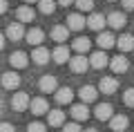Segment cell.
Returning a JSON list of instances; mask_svg holds the SVG:
<instances>
[{"label": "cell", "mask_w": 134, "mask_h": 132, "mask_svg": "<svg viewBox=\"0 0 134 132\" xmlns=\"http://www.w3.org/2000/svg\"><path fill=\"white\" fill-rule=\"evenodd\" d=\"M0 132H16V128L11 125V123H7V121H5V123H2V128H0Z\"/></svg>", "instance_id": "d6a6232c"}, {"label": "cell", "mask_w": 134, "mask_h": 132, "mask_svg": "<svg viewBox=\"0 0 134 132\" xmlns=\"http://www.w3.org/2000/svg\"><path fill=\"white\" fill-rule=\"evenodd\" d=\"M27 63H29V56L25 52H14L9 56V65L11 67H16V70H23V67H27Z\"/></svg>", "instance_id": "52a82bcc"}, {"label": "cell", "mask_w": 134, "mask_h": 132, "mask_svg": "<svg viewBox=\"0 0 134 132\" xmlns=\"http://www.w3.org/2000/svg\"><path fill=\"white\" fill-rule=\"evenodd\" d=\"M127 125H130V119L125 117V114H114V117L110 119V128L114 132H123V130H127Z\"/></svg>", "instance_id": "5b68a950"}, {"label": "cell", "mask_w": 134, "mask_h": 132, "mask_svg": "<svg viewBox=\"0 0 134 132\" xmlns=\"http://www.w3.org/2000/svg\"><path fill=\"white\" fill-rule=\"evenodd\" d=\"M94 114H96V119H100V121H107V119L114 117V110H112L110 103H98L96 110H94Z\"/></svg>", "instance_id": "5bb4252c"}, {"label": "cell", "mask_w": 134, "mask_h": 132, "mask_svg": "<svg viewBox=\"0 0 134 132\" xmlns=\"http://www.w3.org/2000/svg\"><path fill=\"white\" fill-rule=\"evenodd\" d=\"M72 2H76V0H58V5H63V7H69Z\"/></svg>", "instance_id": "e575fe53"}, {"label": "cell", "mask_w": 134, "mask_h": 132, "mask_svg": "<svg viewBox=\"0 0 134 132\" xmlns=\"http://www.w3.org/2000/svg\"><path fill=\"white\" fill-rule=\"evenodd\" d=\"M52 58H54L56 63H67V61H72V58H69V49L63 47V45H58V47L52 52Z\"/></svg>", "instance_id": "cb8c5ba5"}, {"label": "cell", "mask_w": 134, "mask_h": 132, "mask_svg": "<svg viewBox=\"0 0 134 132\" xmlns=\"http://www.w3.org/2000/svg\"><path fill=\"white\" fill-rule=\"evenodd\" d=\"M16 18H18V23H31L34 18H36V11L31 9V7H18L16 9Z\"/></svg>", "instance_id": "8fae6325"}, {"label": "cell", "mask_w": 134, "mask_h": 132, "mask_svg": "<svg viewBox=\"0 0 134 132\" xmlns=\"http://www.w3.org/2000/svg\"><path fill=\"white\" fill-rule=\"evenodd\" d=\"M96 43H98L100 49H110V47H114V45H116V38L112 36L110 31H100L98 38H96Z\"/></svg>", "instance_id": "e0dca14e"}, {"label": "cell", "mask_w": 134, "mask_h": 132, "mask_svg": "<svg viewBox=\"0 0 134 132\" xmlns=\"http://www.w3.org/2000/svg\"><path fill=\"white\" fill-rule=\"evenodd\" d=\"M69 31H72V29L67 27V25H56V27L52 29V38H54L56 43H63V40H67Z\"/></svg>", "instance_id": "ffe728a7"}, {"label": "cell", "mask_w": 134, "mask_h": 132, "mask_svg": "<svg viewBox=\"0 0 134 132\" xmlns=\"http://www.w3.org/2000/svg\"><path fill=\"white\" fill-rule=\"evenodd\" d=\"M85 25L87 23H85V18H83L81 14H69V16H67V27L72 29V31H81Z\"/></svg>", "instance_id": "7c38bea8"}, {"label": "cell", "mask_w": 134, "mask_h": 132, "mask_svg": "<svg viewBox=\"0 0 134 132\" xmlns=\"http://www.w3.org/2000/svg\"><path fill=\"white\" fill-rule=\"evenodd\" d=\"M18 85H20V76L16 72H5L2 74V87L5 90H16Z\"/></svg>", "instance_id": "9c48e42d"}, {"label": "cell", "mask_w": 134, "mask_h": 132, "mask_svg": "<svg viewBox=\"0 0 134 132\" xmlns=\"http://www.w3.org/2000/svg\"><path fill=\"white\" fill-rule=\"evenodd\" d=\"M49 125L52 128H60L63 125V121H65V114L60 112V110H49Z\"/></svg>", "instance_id": "4316f807"}, {"label": "cell", "mask_w": 134, "mask_h": 132, "mask_svg": "<svg viewBox=\"0 0 134 132\" xmlns=\"http://www.w3.org/2000/svg\"><path fill=\"white\" fill-rule=\"evenodd\" d=\"M110 61H112V58L105 56V49H103V52H94V54H92V58H90V63H92L94 70H103L105 65H110Z\"/></svg>", "instance_id": "ba28073f"}, {"label": "cell", "mask_w": 134, "mask_h": 132, "mask_svg": "<svg viewBox=\"0 0 134 132\" xmlns=\"http://www.w3.org/2000/svg\"><path fill=\"white\" fill-rule=\"evenodd\" d=\"M90 65H92V63L87 61V58L83 56V54H78L76 58H72V61H69V67H72V72H74V74H83V72H85Z\"/></svg>", "instance_id": "277c9868"}, {"label": "cell", "mask_w": 134, "mask_h": 132, "mask_svg": "<svg viewBox=\"0 0 134 132\" xmlns=\"http://www.w3.org/2000/svg\"><path fill=\"white\" fill-rule=\"evenodd\" d=\"M123 103L130 105V108H134V87L125 90V94H123Z\"/></svg>", "instance_id": "4dcf8cb0"}, {"label": "cell", "mask_w": 134, "mask_h": 132, "mask_svg": "<svg viewBox=\"0 0 134 132\" xmlns=\"http://www.w3.org/2000/svg\"><path fill=\"white\" fill-rule=\"evenodd\" d=\"M27 132H47V128H45V123H40V121H31L27 125Z\"/></svg>", "instance_id": "f1b7e54d"}, {"label": "cell", "mask_w": 134, "mask_h": 132, "mask_svg": "<svg viewBox=\"0 0 134 132\" xmlns=\"http://www.w3.org/2000/svg\"><path fill=\"white\" fill-rule=\"evenodd\" d=\"M25 38H27L29 45H36V47H38L40 43L45 40V31H43V29H38V27H34V29H29V31H27V36H25Z\"/></svg>", "instance_id": "ac0fdd59"}, {"label": "cell", "mask_w": 134, "mask_h": 132, "mask_svg": "<svg viewBox=\"0 0 134 132\" xmlns=\"http://www.w3.org/2000/svg\"><path fill=\"white\" fill-rule=\"evenodd\" d=\"M110 67H112V72H114V74H125V72H127V67H130V61L125 56H114L110 61Z\"/></svg>", "instance_id": "3957f363"}, {"label": "cell", "mask_w": 134, "mask_h": 132, "mask_svg": "<svg viewBox=\"0 0 134 132\" xmlns=\"http://www.w3.org/2000/svg\"><path fill=\"white\" fill-rule=\"evenodd\" d=\"M85 132H96V130H94V128H90V130H85Z\"/></svg>", "instance_id": "74e56055"}, {"label": "cell", "mask_w": 134, "mask_h": 132, "mask_svg": "<svg viewBox=\"0 0 134 132\" xmlns=\"http://www.w3.org/2000/svg\"><path fill=\"white\" fill-rule=\"evenodd\" d=\"M25 2H27V5H31V2H40V0H25Z\"/></svg>", "instance_id": "8d00e7d4"}, {"label": "cell", "mask_w": 134, "mask_h": 132, "mask_svg": "<svg viewBox=\"0 0 134 132\" xmlns=\"http://www.w3.org/2000/svg\"><path fill=\"white\" fill-rule=\"evenodd\" d=\"M29 105H31V101H29V96L25 94V92H16V94L11 96V108H14L16 112H25Z\"/></svg>", "instance_id": "6da1fadb"}, {"label": "cell", "mask_w": 134, "mask_h": 132, "mask_svg": "<svg viewBox=\"0 0 134 132\" xmlns=\"http://www.w3.org/2000/svg\"><path fill=\"white\" fill-rule=\"evenodd\" d=\"M72 99H74V92L69 90V87H60V90L56 92V103H60V105L72 103Z\"/></svg>", "instance_id": "d4e9b609"}, {"label": "cell", "mask_w": 134, "mask_h": 132, "mask_svg": "<svg viewBox=\"0 0 134 132\" xmlns=\"http://www.w3.org/2000/svg\"><path fill=\"white\" fill-rule=\"evenodd\" d=\"M116 45H119L121 52H132V49H134V36H130V34H123V36L116 40Z\"/></svg>", "instance_id": "603a6c76"}, {"label": "cell", "mask_w": 134, "mask_h": 132, "mask_svg": "<svg viewBox=\"0 0 134 132\" xmlns=\"http://www.w3.org/2000/svg\"><path fill=\"white\" fill-rule=\"evenodd\" d=\"M107 25V18L103 14H92L90 18H87V27L94 29V31H103V27Z\"/></svg>", "instance_id": "8992f818"}, {"label": "cell", "mask_w": 134, "mask_h": 132, "mask_svg": "<svg viewBox=\"0 0 134 132\" xmlns=\"http://www.w3.org/2000/svg\"><path fill=\"white\" fill-rule=\"evenodd\" d=\"M110 2H114V0H110Z\"/></svg>", "instance_id": "f35d334b"}, {"label": "cell", "mask_w": 134, "mask_h": 132, "mask_svg": "<svg viewBox=\"0 0 134 132\" xmlns=\"http://www.w3.org/2000/svg\"><path fill=\"white\" fill-rule=\"evenodd\" d=\"M29 108H31V112L36 114V117H40V114H47V112H49V103L43 99V96L31 99V105H29Z\"/></svg>", "instance_id": "30bf717a"}, {"label": "cell", "mask_w": 134, "mask_h": 132, "mask_svg": "<svg viewBox=\"0 0 134 132\" xmlns=\"http://www.w3.org/2000/svg\"><path fill=\"white\" fill-rule=\"evenodd\" d=\"M76 7L81 11H92L94 9V0H76Z\"/></svg>", "instance_id": "f546056e"}, {"label": "cell", "mask_w": 134, "mask_h": 132, "mask_svg": "<svg viewBox=\"0 0 134 132\" xmlns=\"http://www.w3.org/2000/svg\"><path fill=\"white\" fill-rule=\"evenodd\" d=\"M125 23H127V18H125V14H121V11H112V14L107 16V25L114 27V29H121Z\"/></svg>", "instance_id": "d6986e66"}, {"label": "cell", "mask_w": 134, "mask_h": 132, "mask_svg": "<svg viewBox=\"0 0 134 132\" xmlns=\"http://www.w3.org/2000/svg\"><path fill=\"white\" fill-rule=\"evenodd\" d=\"M98 87H100L103 94H114L116 87H119V83H116V78H112V76H105V78H100Z\"/></svg>", "instance_id": "2e32d148"}, {"label": "cell", "mask_w": 134, "mask_h": 132, "mask_svg": "<svg viewBox=\"0 0 134 132\" xmlns=\"http://www.w3.org/2000/svg\"><path fill=\"white\" fill-rule=\"evenodd\" d=\"M38 7H40V11H43V14H54V9H56V2H54V0H40Z\"/></svg>", "instance_id": "83f0119b"}, {"label": "cell", "mask_w": 134, "mask_h": 132, "mask_svg": "<svg viewBox=\"0 0 134 132\" xmlns=\"http://www.w3.org/2000/svg\"><path fill=\"white\" fill-rule=\"evenodd\" d=\"M72 117L76 119V121H85V119L90 117L87 103H76V105H72Z\"/></svg>", "instance_id": "7402d4cb"}, {"label": "cell", "mask_w": 134, "mask_h": 132, "mask_svg": "<svg viewBox=\"0 0 134 132\" xmlns=\"http://www.w3.org/2000/svg\"><path fill=\"white\" fill-rule=\"evenodd\" d=\"M63 132H81V125L78 123H67V125H63Z\"/></svg>", "instance_id": "1f68e13d"}, {"label": "cell", "mask_w": 134, "mask_h": 132, "mask_svg": "<svg viewBox=\"0 0 134 132\" xmlns=\"http://www.w3.org/2000/svg\"><path fill=\"white\" fill-rule=\"evenodd\" d=\"M31 61L38 63V65H45V63L49 61V49H45V47H40V45H38V47L31 52Z\"/></svg>", "instance_id": "44dd1931"}, {"label": "cell", "mask_w": 134, "mask_h": 132, "mask_svg": "<svg viewBox=\"0 0 134 132\" xmlns=\"http://www.w3.org/2000/svg\"><path fill=\"white\" fill-rule=\"evenodd\" d=\"M5 36L9 38V40H20V38H25L27 34H25L23 23H11V25H7V31H5Z\"/></svg>", "instance_id": "7a4b0ae2"}, {"label": "cell", "mask_w": 134, "mask_h": 132, "mask_svg": "<svg viewBox=\"0 0 134 132\" xmlns=\"http://www.w3.org/2000/svg\"><path fill=\"white\" fill-rule=\"evenodd\" d=\"M7 9H9V5H7V0H2V2H0V11H2V14H5Z\"/></svg>", "instance_id": "d590c367"}, {"label": "cell", "mask_w": 134, "mask_h": 132, "mask_svg": "<svg viewBox=\"0 0 134 132\" xmlns=\"http://www.w3.org/2000/svg\"><path fill=\"white\" fill-rule=\"evenodd\" d=\"M90 47H92V40H90V38H85V36L76 38V40H74V45H72V49H76L78 54H85Z\"/></svg>", "instance_id": "484cf974"}, {"label": "cell", "mask_w": 134, "mask_h": 132, "mask_svg": "<svg viewBox=\"0 0 134 132\" xmlns=\"http://www.w3.org/2000/svg\"><path fill=\"white\" fill-rule=\"evenodd\" d=\"M96 87H92V85H83L81 90H78V96H81V101L83 103H94L96 101Z\"/></svg>", "instance_id": "4fadbf2b"}, {"label": "cell", "mask_w": 134, "mask_h": 132, "mask_svg": "<svg viewBox=\"0 0 134 132\" xmlns=\"http://www.w3.org/2000/svg\"><path fill=\"white\" fill-rule=\"evenodd\" d=\"M38 87L43 92H58V81H56V76H43L40 78V83H38Z\"/></svg>", "instance_id": "9a60e30c"}, {"label": "cell", "mask_w": 134, "mask_h": 132, "mask_svg": "<svg viewBox=\"0 0 134 132\" xmlns=\"http://www.w3.org/2000/svg\"><path fill=\"white\" fill-rule=\"evenodd\" d=\"M125 9H134V0H121Z\"/></svg>", "instance_id": "836d02e7"}]
</instances>
